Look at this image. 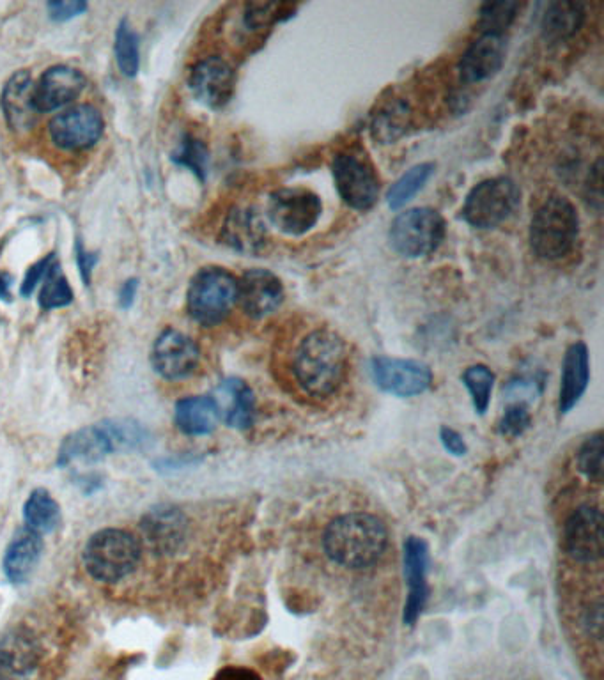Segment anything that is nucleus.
I'll return each mask as SVG.
<instances>
[{
    "label": "nucleus",
    "instance_id": "nucleus-1",
    "mask_svg": "<svg viewBox=\"0 0 604 680\" xmlns=\"http://www.w3.org/2000/svg\"><path fill=\"white\" fill-rule=\"evenodd\" d=\"M387 542V528L381 519L367 512H349L328 525L323 548L332 562L357 571L376 564Z\"/></svg>",
    "mask_w": 604,
    "mask_h": 680
},
{
    "label": "nucleus",
    "instance_id": "nucleus-2",
    "mask_svg": "<svg viewBox=\"0 0 604 680\" xmlns=\"http://www.w3.org/2000/svg\"><path fill=\"white\" fill-rule=\"evenodd\" d=\"M348 367L344 340L330 330H314L298 344L293 358L296 383L310 397H328L341 387Z\"/></svg>",
    "mask_w": 604,
    "mask_h": 680
},
{
    "label": "nucleus",
    "instance_id": "nucleus-3",
    "mask_svg": "<svg viewBox=\"0 0 604 680\" xmlns=\"http://www.w3.org/2000/svg\"><path fill=\"white\" fill-rule=\"evenodd\" d=\"M142 546L130 532L121 528H103L91 535L82 551L87 574L101 583H119L137 571Z\"/></svg>",
    "mask_w": 604,
    "mask_h": 680
},
{
    "label": "nucleus",
    "instance_id": "nucleus-4",
    "mask_svg": "<svg viewBox=\"0 0 604 680\" xmlns=\"http://www.w3.org/2000/svg\"><path fill=\"white\" fill-rule=\"evenodd\" d=\"M578 234L580 217L573 202L553 195L535 211L530 224V245L537 257L544 261H558L573 250Z\"/></svg>",
    "mask_w": 604,
    "mask_h": 680
},
{
    "label": "nucleus",
    "instance_id": "nucleus-5",
    "mask_svg": "<svg viewBox=\"0 0 604 680\" xmlns=\"http://www.w3.org/2000/svg\"><path fill=\"white\" fill-rule=\"evenodd\" d=\"M238 303V280L224 268H204L195 275L188 294V314L202 326H215Z\"/></svg>",
    "mask_w": 604,
    "mask_h": 680
},
{
    "label": "nucleus",
    "instance_id": "nucleus-6",
    "mask_svg": "<svg viewBox=\"0 0 604 680\" xmlns=\"http://www.w3.org/2000/svg\"><path fill=\"white\" fill-rule=\"evenodd\" d=\"M445 238V220L431 208H411L395 217L390 245L397 254L419 259L433 254Z\"/></svg>",
    "mask_w": 604,
    "mask_h": 680
},
{
    "label": "nucleus",
    "instance_id": "nucleus-7",
    "mask_svg": "<svg viewBox=\"0 0 604 680\" xmlns=\"http://www.w3.org/2000/svg\"><path fill=\"white\" fill-rule=\"evenodd\" d=\"M519 206V188L511 178H491L473 186L463 206V218L477 229L504 224Z\"/></svg>",
    "mask_w": 604,
    "mask_h": 680
},
{
    "label": "nucleus",
    "instance_id": "nucleus-8",
    "mask_svg": "<svg viewBox=\"0 0 604 680\" xmlns=\"http://www.w3.org/2000/svg\"><path fill=\"white\" fill-rule=\"evenodd\" d=\"M323 202L307 188H282L270 195L266 218L286 236H302L318 224Z\"/></svg>",
    "mask_w": 604,
    "mask_h": 680
},
{
    "label": "nucleus",
    "instance_id": "nucleus-9",
    "mask_svg": "<svg viewBox=\"0 0 604 680\" xmlns=\"http://www.w3.org/2000/svg\"><path fill=\"white\" fill-rule=\"evenodd\" d=\"M333 179L337 192L349 208L365 211L371 209L380 195V178L365 158L344 151L333 158Z\"/></svg>",
    "mask_w": 604,
    "mask_h": 680
},
{
    "label": "nucleus",
    "instance_id": "nucleus-10",
    "mask_svg": "<svg viewBox=\"0 0 604 680\" xmlns=\"http://www.w3.org/2000/svg\"><path fill=\"white\" fill-rule=\"evenodd\" d=\"M374 383L387 394L415 397L424 394L433 383V372L417 360L376 356L371 360Z\"/></svg>",
    "mask_w": 604,
    "mask_h": 680
},
{
    "label": "nucleus",
    "instance_id": "nucleus-11",
    "mask_svg": "<svg viewBox=\"0 0 604 680\" xmlns=\"http://www.w3.org/2000/svg\"><path fill=\"white\" fill-rule=\"evenodd\" d=\"M566 551L578 564H596L603 558V512L581 505L569 516L564 532Z\"/></svg>",
    "mask_w": 604,
    "mask_h": 680
},
{
    "label": "nucleus",
    "instance_id": "nucleus-12",
    "mask_svg": "<svg viewBox=\"0 0 604 680\" xmlns=\"http://www.w3.org/2000/svg\"><path fill=\"white\" fill-rule=\"evenodd\" d=\"M201 360V351L185 333L165 330L155 340L151 351V364L162 378L178 381L194 374Z\"/></svg>",
    "mask_w": 604,
    "mask_h": 680
},
{
    "label": "nucleus",
    "instance_id": "nucleus-13",
    "mask_svg": "<svg viewBox=\"0 0 604 680\" xmlns=\"http://www.w3.org/2000/svg\"><path fill=\"white\" fill-rule=\"evenodd\" d=\"M48 132L57 146L68 151H80L94 146L103 133V117L91 105H77L55 116Z\"/></svg>",
    "mask_w": 604,
    "mask_h": 680
},
{
    "label": "nucleus",
    "instance_id": "nucleus-14",
    "mask_svg": "<svg viewBox=\"0 0 604 680\" xmlns=\"http://www.w3.org/2000/svg\"><path fill=\"white\" fill-rule=\"evenodd\" d=\"M39 661L41 643L29 627H13L0 640V680H32Z\"/></svg>",
    "mask_w": 604,
    "mask_h": 680
},
{
    "label": "nucleus",
    "instance_id": "nucleus-15",
    "mask_svg": "<svg viewBox=\"0 0 604 680\" xmlns=\"http://www.w3.org/2000/svg\"><path fill=\"white\" fill-rule=\"evenodd\" d=\"M144 541L156 555H174L185 546L188 521L181 510L172 505H158L146 512L140 521Z\"/></svg>",
    "mask_w": 604,
    "mask_h": 680
},
{
    "label": "nucleus",
    "instance_id": "nucleus-16",
    "mask_svg": "<svg viewBox=\"0 0 604 680\" xmlns=\"http://www.w3.org/2000/svg\"><path fill=\"white\" fill-rule=\"evenodd\" d=\"M233 66L222 57H206L197 62L190 73V89L195 98L210 109H222L233 98Z\"/></svg>",
    "mask_w": 604,
    "mask_h": 680
},
{
    "label": "nucleus",
    "instance_id": "nucleus-17",
    "mask_svg": "<svg viewBox=\"0 0 604 680\" xmlns=\"http://www.w3.org/2000/svg\"><path fill=\"white\" fill-rule=\"evenodd\" d=\"M429 548L420 537H408L404 542V576L408 581V599L404 604V622L413 626L426 606Z\"/></svg>",
    "mask_w": 604,
    "mask_h": 680
},
{
    "label": "nucleus",
    "instance_id": "nucleus-18",
    "mask_svg": "<svg viewBox=\"0 0 604 680\" xmlns=\"http://www.w3.org/2000/svg\"><path fill=\"white\" fill-rule=\"evenodd\" d=\"M284 287L279 277L268 270H250L238 280V302L254 319H263L279 309Z\"/></svg>",
    "mask_w": 604,
    "mask_h": 680
},
{
    "label": "nucleus",
    "instance_id": "nucleus-19",
    "mask_svg": "<svg viewBox=\"0 0 604 680\" xmlns=\"http://www.w3.org/2000/svg\"><path fill=\"white\" fill-rule=\"evenodd\" d=\"M505 61V39L498 34H482L459 61V77L465 84H479L496 75Z\"/></svg>",
    "mask_w": 604,
    "mask_h": 680
},
{
    "label": "nucleus",
    "instance_id": "nucleus-20",
    "mask_svg": "<svg viewBox=\"0 0 604 680\" xmlns=\"http://www.w3.org/2000/svg\"><path fill=\"white\" fill-rule=\"evenodd\" d=\"M86 87V77L70 66H54L45 71L34 85V103L38 112L61 109L80 96Z\"/></svg>",
    "mask_w": 604,
    "mask_h": 680
},
{
    "label": "nucleus",
    "instance_id": "nucleus-21",
    "mask_svg": "<svg viewBox=\"0 0 604 680\" xmlns=\"http://www.w3.org/2000/svg\"><path fill=\"white\" fill-rule=\"evenodd\" d=\"M220 420L233 429L245 431L256 420V397L243 379H224L213 394Z\"/></svg>",
    "mask_w": 604,
    "mask_h": 680
},
{
    "label": "nucleus",
    "instance_id": "nucleus-22",
    "mask_svg": "<svg viewBox=\"0 0 604 680\" xmlns=\"http://www.w3.org/2000/svg\"><path fill=\"white\" fill-rule=\"evenodd\" d=\"M114 454L112 443L101 424L89 425L84 429H78L71 433L66 440L62 441L61 449L57 454V464L64 468L71 463H100L105 457Z\"/></svg>",
    "mask_w": 604,
    "mask_h": 680
},
{
    "label": "nucleus",
    "instance_id": "nucleus-23",
    "mask_svg": "<svg viewBox=\"0 0 604 680\" xmlns=\"http://www.w3.org/2000/svg\"><path fill=\"white\" fill-rule=\"evenodd\" d=\"M2 109L11 130H31L39 112L34 103V84L27 71H20L11 77L2 93Z\"/></svg>",
    "mask_w": 604,
    "mask_h": 680
},
{
    "label": "nucleus",
    "instance_id": "nucleus-24",
    "mask_svg": "<svg viewBox=\"0 0 604 680\" xmlns=\"http://www.w3.org/2000/svg\"><path fill=\"white\" fill-rule=\"evenodd\" d=\"M590 360L589 349L583 342H576L567 349L562 365V381L558 394V411L566 415L580 402L589 387Z\"/></svg>",
    "mask_w": 604,
    "mask_h": 680
},
{
    "label": "nucleus",
    "instance_id": "nucleus-25",
    "mask_svg": "<svg viewBox=\"0 0 604 680\" xmlns=\"http://www.w3.org/2000/svg\"><path fill=\"white\" fill-rule=\"evenodd\" d=\"M43 555V537L29 528L20 530L9 542L2 560V571L13 585H22L31 578Z\"/></svg>",
    "mask_w": 604,
    "mask_h": 680
},
{
    "label": "nucleus",
    "instance_id": "nucleus-26",
    "mask_svg": "<svg viewBox=\"0 0 604 680\" xmlns=\"http://www.w3.org/2000/svg\"><path fill=\"white\" fill-rule=\"evenodd\" d=\"M224 240L243 254H257L268 241L266 220L257 209L236 208L225 222Z\"/></svg>",
    "mask_w": 604,
    "mask_h": 680
},
{
    "label": "nucleus",
    "instance_id": "nucleus-27",
    "mask_svg": "<svg viewBox=\"0 0 604 680\" xmlns=\"http://www.w3.org/2000/svg\"><path fill=\"white\" fill-rule=\"evenodd\" d=\"M217 404L208 395L185 397L176 404L174 424L186 436H206L217 429Z\"/></svg>",
    "mask_w": 604,
    "mask_h": 680
},
{
    "label": "nucleus",
    "instance_id": "nucleus-28",
    "mask_svg": "<svg viewBox=\"0 0 604 680\" xmlns=\"http://www.w3.org/2000/svg\"><path fill=\"white\" fill-rule=\"evenodd\" d=\"M585 22V6L580 2H551L543 16L541 32L550 43L573 38Z\"/></svg>",
    "mask_w": 604,
    "mask_h": 680
},
{
    "label": "nucleus",
    "instance_id": "nucleus-29",
    "mask_svg": "<svg viewBox=\"0 0 604 680\" xmlns=\"http://www.w3.org/2000/svg\"><path fill=\"white\" fill-rule=\"evenodd\" d=\"M25 528L36 534H52L61 523V507L47 489H34L24 505Z\"/></svg>",
    "mask_w": 604,
    "mask_h": 680
},
{
    "label": "nucleus",
    "instance_id": "nucleus-30",
    "mask_svg": "<svg viewBox=\"0 0 604 680\" xmlns=\"http://www.w3.org/2000/svg\"><path fill=\"white\" fill-rule=\"evenodd\" d=\"M100 424L109 436L114 454L146 449V445L151 441L148 429L132 418H112L103 420Z\"/></svg>",
    "mask_w": 604,
    "mask_h": 680
},
{
    "label": "nucleus",
    "instance_id": "nucleus-31",
    "mask_svg": "<svg viewBox=\"0 0 604 680\" xmlns=\"http://www.w3.org/2000/svg\"><path fill=\"white\" fill-rule=\"evenodd\" d=\"M410 124V112L403 101L388 103L387 107L380 110V114L374 116L372 121V135L380 140L381 144H392L399 137H403Z\"/></svg>",
    "mask_w": 604,
    "mask_h": 680
},
{
    "label": "nucleus",
    "instance_id": "nucleus-32",
    "mask_svg": "<svg viewBox=\"0 0 604 680\" xmlns=\"http://www.w3.org/2000/svg\"><path fill=\"white\" fill-rule=\"evenodd\" d=\"M433 172V163H419L411 167L408 172H404L403 176L397 179L392 188L388 190V206L392 209L403 208L406 202H410L424 188L429 178L433 176Z\"/></svg>",
    "mask_w": 604,
    "mask_h": 680
},
{
    "label": "nucleus",
    "instance_id": "nucleus-33",
    "mask_svg": "<svg viewBox=\"0 0 604 680\" xmlns=\"http://www.w3.org/2000/svg\"><path fill=\"white\" fill-rule=\"evenodd\" d=\"M114 52H116L117 66H119L124 77H135L140 64L139 36L135 34L132 25L128 24L126 20H123L117 27Z\"/></svg>",
    "mask_w": 604,
    "mask_h": 680
},
{
    "label": "nucleus",
    "instance_id": "nucleus-34",
    "mask_svg": "<svg viewBox=\"0 0 604 680\" xmlns=\"http://www.w3.org/2000/svg\"><path fill=\"white\" fill-rule=\"evenodd\" d=\"M463 383L472 395V404L479 415H484L491 402L493 385H495V374L489 371L486 365H472L463 372Z\"/></svg>",
    "mask_w": 604,
    "mask_h": 680
},
{
    "label": "nucleus",
    "instance_id": "nucleus-35",
    "mask_svg": "<svg viewBox=\"0 0 604 680\" xmlns=\"http://www.w3.org/2000/svg\"><path fill=\"white\" fill-rule=\"evenodd\" d=\"M43 279H45V284L39 296V305L43 309H61L73 302V291L57 264H50Z\"/></svg>",
    "mask_w": 604,
    "mask_h": 680
},
{
    "label": "nucleus",
    "instance_id": "nucleus-36",
    "mask_svg": "<svg viewBox=\"0 0 604 680\" xmlns=\"http://www.w3.org/2000/svg\"><path fill=\"white\" fill-rule=\"evenodd\" d=\"M521 6L518 2H488L481 9L482 34H498L504 36V32L511 27L514 18L518 16Z\"/></svg>",
    "mask_w": 604,
    "mask_h": 680
},
{
    "label": "nucleus",
    "instance_id": "nucleus-37",
    "mask_svg": "<svg viewBox=\"0 0 604 680\" xmlns=\"http://www.w3.org/2000/svg\"><path fill=\"white\" fill-rule=\"evenodd\" d=\"M578 466L587 479L601 484L604 472L603 434H592L581 445L580 452H578Z\"/></svg>",
    "mask_w": 604,
    "mask_h": 680
},
{
    "label": "nucleus",
    "instance_id": "nucleus-38",
    "mask_svg": "<svg viewBox=\"0 0 604 680\" xmlns=\"http://www.w3.org/2000/svg\"><path fill=\"white\" fill-rule=\"evenodd\" d=\"M528 427H530V413L523 402L511 404L498 424L500 433L509 438H518L527 431Z\"/></svg>",
    "mask_w": 604,
    "mask_h": 680
},
{
    "label": "nucleus",
    "instance_id": "nucleus-39",
    "mask_svg": "<svg viewBox=\"0 0 604 680\" xmlns=\"http://www.w3.org/2000/svg\"><path fill=\"white\" fill-rule=\"evenodd\" d=\"M176 160L179 163H183L186 167L195 170L199 176L204 174L206 170V160H208V153H206V147L202 146L199 140L188 139L186 140L181 151H179Z\"/></svg>",
    "mask_w": 604,
    "mask_h": 680
},
{
    "label": "nucleus",
    "instance_id": "nucleus-40",
    "mask_svg": "<svg viewBox=\"0 0 604 680\" xmlns=\"http://www.w3.org/2000/svg\"><path fill=\"white\" fill-rule=\"evenodd\" d=\"M87 9V4L84 2H78V0H66V2H50L48 4V13L54 18V20H59V22H66V20H71L75 16L82 15Z\"/></svg>",
    "mask_w": 604,
    "mask_h": 680
},
{
    "label": "nucleus",
    "instance_id": "nucleus-41",
    "mask_svg": "<svg viewBox=\"0 0 604 680\" xmlns=\"http://www.w3.org/2000/svg\"><path fill=\"white\" fill-rule=\"evenodd\" d=\"M440 440H442L443 449L450 452L452 456L461 457L465 456L466 452H468L463 436L454 431V429H450V427H442Z\"/></svg>",
    "mask_w": 604,
    "mask_h": 680
},
{
    "label": "nucleus",
    "instance_id": "nucleus-42",
    "mask_svg": "<svg viewBox=\"0 0 604 680\" xmlns=\"http://www.w3.org/2000/svg\"><path fill=\"white\" fill-rule=\"evenodd\" d=\"M587 201L594 204V208L601 209V160L590 169L589 183H587Z\"/></svg>",
    "mask_w": 604,
    "mask_h": 680
},
{
    "label": "nucleus",
    "instance_id": "nucleus-43",
    "mask_svg": "<svg viewBox=\"0 0 604 680\" xmlns=\"http://www.w3.org/2000/svg\"><path fill=\"white\" fill-rule=\"evenodd\" d=\"M52 261H54V257H47V259H43V261H39L38 264L32 266L29 273H27V279H25L24 286H22V294H24V296H29L39 280L45 277V273H47L48 268H50Z\"/></svg>",
    "mask_w": 604,
    "mask_h": 680
},
{
    "label": "nucleus",
    "instance_id": "nucleus-44",
    "mask_svg": "<svg viewBox=\"0 0 604 680\" xmlns=\"http://www.w3.org/2000/svg\"><path fill=\"white\" fill-rule=\"evenodd\" d=\"M213 680H259L256 673L245 670V668H224L222 672H218L217 677Z\"/></svg>",
    "mask_w": 604,
    "mask_h": 680
},
{
    "label": "nucleus",
    "instance_id": "nucleus-45",
    "mask_svg": "<svg viewBox=\"0 0 604 680\" xmlns=\"http://www.w3.org/2000/svg\"><path fill=\"white\" fill-rule=\"evenodd\" d=\"M135 289H137V284H135V280H132V282H126V287H124L123 293L124 305H130V303H132L133 294H135Z\"/></svg>",
    "mask_w": 604,
    "mask_h": 680
}]
</instances>
